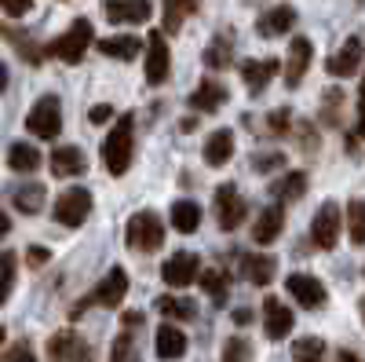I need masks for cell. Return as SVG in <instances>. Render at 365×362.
I'll return each mask as SVG.
<instances>
[{
  "mask_svg": "<svg viewBox=\"0 0 365 362\" xmlns=\"http://www.w3.org/2000/svg\"><path fill=\"white\" fill-rule=\"evenodd\" d=\"M8 231H11V216L4 213V216H0V234H8Z\"/></svg>",
  "mask_w": 365,
  "mask_h": 362,
  "instance_id": "cell-52",
  "label": "cell"
},
{
  "mask_svg": "<svg viewBox=\"0 0 365 362\" xmlns=\"http://www.w3.org/2000/svg\"><path fill=\"white\" fill-rule=\"evenodd\" d=\"M96 48H99V55H106V59L132 63V59L143 51V41H139V37H103V41H96Z\"/></svg>",
  "mask_w": 365,
  "mask_h": 362,
  "instance_id": "cell-29",
  "label": "cell"
},
{
  "mask_svg": "<svg viewBox=\"0 0 365 362\" xmlns=\"http://www.w3.org/2000/svg\"><path fill=\"white\" fill-rule=\"evenodd\" d=\"M249 216V205L241 198V191L234 183H220L216 187V223L220 231H237Z\"/></svg>",
  "mask_w": 365,
  "mask_h": 362,
  "instance_id": "cell-7",
  "label": "cell"
},
{
  "mask_svg": "<svg viewBox=\"0 0 365 362\" xmlns=\"http://www.w3.org/2000/svg\"><path fill=\"white\" fill-rule=\"evenodd\" d=\"M270 194L278 198V201H299L303 194H307V172L292 169V172L278 176V179L270 183Z\"/></svg>",
  "mask_w": 365,
  "mask_h": 362,
  "instance_id": "cell-30",
  "label": "cell"
},
{
  "mask_svg": "<svg viewBox=\"0 0 365 362\" xmlns=\"http://www.w3.org/2000/svg\"><path fill=\"white\" fill-rule=\"evenodd\" d=\"M285 289H289V296L296 300V304L307 308V311H318V308L329 304V289L314 275H289L285 278Z\"/></svg>",
  "mask_w": 365,
  "mask_h": 362,
  "instance_id": "cell-10",
  "label": "cell"
},
{
  "mask_svg": "<svg viewBox=\"0 0 365 362\" xmlns=\"http://www.w3.org/2000/svg\"><path fill=\"white\" fill-rule=\"evenodd\" d=\"M88 169V161H84V154L77 146H55L51 150V176L55 179H73V176H81Z\"/></svg>",
  "mask_w": 365,
  "mask_h": 362,
  "instance_id": "cell-22",
  "label": "cell"
},
{
  "mask_svg": "<svg viewBox=\"0 0 365 362\" xmlns=\"http://www.w3.org/2000/svg\"><path fill=\"white\" fill-rule=\"evenodd\" d=\"M336 362H365V358H361L358 351H351V348H340V351H336Z\"/></svg>",
  "mask_w": 365,
  "mask_h": 362,
  "instance_id": "cell-49",
  "label": "cell"
},
{
  "mask_svg": "<svg viewBox=\"0 0 365 362\" xmlns=\"http://www.w3.org/2000/svg\"><path fill=\"white\" fill-rule=\"evenodd\" d=\"M234 322H237V326H249V322H252V311H249V308H237V311H234Z\"/></svg>",
  "mask_w": 365,
  "mask_h": 362,
  "instance_id": "cell-50",
  "label": "cell"
},
{
  "mask_svg": "<svg viewBox=\"0 0 365 362\" xmlns=\"http://www.w3.org/2000/svg\"><path fill=\"white\" fill-rule=\"evenodd\" d=\"M361 63H365L361 41H358V37H347V41L340 44V51H332V55L325 59V70H329V77H351V74L361 70Z\"/></svg>",
  "mask_w": 365,
  "mask_h": 362,
  "instance_id": "cell-13",
  "label": "cell"
},
{
  "mask_svg": "<svg viewBox=\"0 0 365 362\" xmlns=\"http://www.w3.org/2000/svg\"><path fill=\"white\" fill-rule=\"evenodd\" d=\"M161 278H165V286H172V289H187L190 282H197V278H201V260H197V253H172V256L161 263Z\"/></svg>",
  "mask_w": 365,
  "mask_h": 362,
  "instance_id": "cell-9",
  "label": "cell"
},
{
  "mask_svg": "<svg viewBox=\"0 0 365 362\" xmlns=\"http://www.w3.org/2000/svg\"><path fill=\"white\" fill-rule=\"evenodd\" d=\"M223 362H252V344L245 337H230L223 344Z\"/></svg>",
  "mask_w": 365,
  "mask_h": 362,
  "instance_id": "cell-41",
  "label": "cell"
},
{
  "mask_svg": "<svg viewBox=\"0 0 365 362\" xmlns=\"http://www.w3.org/2000/svg\"><path fill=\"white\" fill-rule=\"evenodd\" d=\"M158 311L168 318V322H190L197 311L190 300H182V296H158Z\"/></svg>",
  "mask_w": 365,
  "mask_h": 362,
  "instance_id": "cell-35",
  "label": "cell"
},
{
  "mask_svg": "<svg viewBox=\"0 0 365 362\" xmlns=\"http://www.w3.org/2000/svg\"><path fill=\"white\" fill-rule=\"evenodd\" d=\"M103 15H106L113 26H117V22L135 26V22H146L150 15H154V4H150V0H106Z\"/></svg>",
  "mask_w": 365,
  "mask_h": 362,
  "instance_id": "cell-17",
  "label": "cell"
},
{
  "mask_svg": "<svg viewBox=\"0 0 365 362\" xmlns=\"http://www.w3.org/2000/svg\"><path fill=\"white\" fill-rule=\"evenodd\" d=\"M358 311H361V322H365V296H361V304H358Z\"/></svg>",
  "mask_w": 365,
  "mask_h": 362,
  "instance_id": "cell-53",
  "label": "cell"
},
{
  "mask_svg": "<svg viewBox=\"0 0 365 362\" xmlns=\"http://www.w3.org/2000/svg\"><path fill=\"white\" fill-rule=\"evenodd\" d=\"M0 263H4V289H0V300H8L11 296V289H15V253L11 249H4V253H0Z\"/></svg>",
  "mask_w": 365,
  "mask_h": 362,
  "instance_id": "cell-43",
  "label": "cell"
},
{
  "mask_svg": "<svg viewBox=\"0 0 365 362\" xmlns=\"http://www.w3.org/2000/svg\"><path fill=\"white\" fill-rule=\"evenodd\" d=\"M292 132H296V143H299V154H318L322 150V136L311 121H296Z\"/></svg>",
  "mask_w": 365,
  "mask_h": 362,
  "instance_id": "cell-39",
  "label": "cell"
},
{
  "mask_svg": "<svg viewBox=\"0 0 365 362\" xmlns=\"http://www.w3.org/2000/svg\"><path fill=\"white\" fill-rule=\"evenodd\" d=\"M125 326H128V329L143 326V311H128V315H125Z\"/></svg>",
  "mask_w": 365,
  "mask_h": 362,
  "instance_id": "cell-51",
  "label": "cell"
},
{
  "mask_svg": "<svg viewBox=\"0 0 365 362\" xmlns=\"http://www.w3.org/2000/svg\"><path fill=\"white\" fill-rule=\"evenodd\" d=\"M223 103H227V84L220 81H201L190 92V110H201V114H216Z\"/></svg>",
  "mask_w": 365,
  "mask_h": 362,
  "instance_id": "cell-24",
  "label": "cell"
},
{
  "mask_svg": "<svg viewBox=\"0 0 365 362\" xmlns=\"http://www.w3.org/2000/svg\"><path fill=\"white\" fill-rule=\"evenodd\" d=\"M4 37H8V44H11V48H15V51H19L22 59H26L29 66H41V63H44V55H48V48H41V44H37L34 37H26L22 29L8 26V29H4Z\"/></svg>",
  "mask_w": 365,
  "mask_h": 362,
  "instance_id": "cell-32",
  "label": "cell"
},
{
  "mask_svg": "<svg viewBox=\"0 0 365 362\" xmlns=\"http://www.w3.org/2000/svg\"><path fill=\"white\" fill-rule=\"evenodd\" d=\"M0 362H37V351H34L29 341H15V344L4 348V358Z\"/></svg>",
  "mask_w": 365,
  "mask_h": 362,
  "instance_id": "cell-42",
  "label": "cell"
},
{
  "mask_svg": "<svg viewBox=\"0 0 365 362\" xmlns=\"http://www.w3.org/2000/svg\"><path fill=\"white\" fill-rule=\"evenodd\" d=\"M307 66H311V41L292 37L289 41V59H285V84L296 88L303 77H307Z\"/></svg>",
  "mask_w": 365,
  "mask_h": 362,
  "instance_id": "cell-19",
  "label": "cell"
},
{
  "mask_svg": "<svg viewBox=\"0 0 365 362\" xmlns=\"http://www.w3.org/2000/svg\"><path fill=\"white\" fill-rule=\"evenodd\" d=\"M241 275L252 286H270L274 275H278V260L267 256V253H245L241 256Z\"/></svg>",
  "mask_w": 365,
  "mask_h": 362,
  "instance_id": "cell-21",
  "label": "cell"
},
{
  "mask_svg": "<svg viewBox=\"0 0 365 362\" xmlns=\"http://www.w3.org/2000/svg\"><path fill=\"white\" fill-rule=\"evenodd\" d=\"M358 136L365 139V77H361V92H358Z\"/></svg>",
  "mask_w": 365,
  "mask_h": 362,
  "instance_id": "cell-48",
  "label": "cell"
},
{
  "mask_svg": "<svg viewBox=\"0 0 365 362\" xmlns=\"http://www.w3.org/2000/svg\"><path fill=\"white\" fill-rule=\"evenodd\" d=\"M282 227H285V208L282 205H267V208H259V216L252 223V241L256 246H270V241L282 238Z\"/></svg>",
  "mask_w": 365,
  "mask_h": 362,
  "instance_id": "cell-18",
  "label": "cell"
},
{
  "mask_svg": "<svg viewBox=\"0 0 365 362\" xmlns=\"http://www.w3.org/2000/svg\"><path fill=\"white\" fill-rule=\"evenodd\" d=\"M110 117H113V106H106V103H99V106L88 110V121H91V125H106Z\"/></svg>",
  "mask_w": 365,
  "mask_h": 362,
  "instance_id": "cell-47",
  "label": "cell"
},
{
  "mask_svg": "<svg viewBox=\"0 0 365 362\" xmlns=\"http://www.w3.org/2000/svg\"><path fill=\"white\" fill-rule=\"evenodd\" d=\"M252 169H256V172H274V169H285V154H278V150H274V154H256V158H252Z\"/></svg>",
  "mask_w": 365,
  "mask_h": 362,
  "instance_id": "cell-44",
  "label": "cell"
},
{
  "mask_svg": "<svg viewBox=\"0 0 365 362\" xmlns=\"http://www.w3.org/2000/svg\"><path fill=\"white\" fill-rule=\"evenodd\" d=\"M172 74V55H168V44H165V29L146 37V81L150 84H165Z\"/></svg>",
  "mask_w": 365,
  "mask_h": 362,
  "instance_id": "cell-11",
  "label": "cell"
},
{
  "mask_svg": "<svg viewBox=\"0 0 365 362\" xmlns=\"http://www.w3.org/2000/svg\"><path fill=\"white\" fill-rule=\"evenodd\" d=\"M296 129V121H292V110L289 106H278V110H270L267 117H263V136H289Z\"/></svg>",
  "mask_w": 365,
  "mask_h": 362,
  "instance_id": "cell-36",
  "label": "cell"
},
{
  "mask_svg": "<svg viewBox=\"0 0 365 362\" xmlns=\"http://www.w3.org/2000/svg\"><path fill=\"white\" fill-rule=\"evenodd\" d=\"M230 158H234V132L230 129H216L205 139V161L212 169H223Z\"/></svg>",
  "mask_w": 365,
  "mask_h": 362,
  "instance_id": "cell-26",
  "label": "cell"
},
{
  "mask_svg": "<svg viewBox=\"0 0 365 362\" xmlns=\"http://www.w3.org/2000/svg\"><path fill=\"white\" fill-rule=\"evenodd\" d=\"M347 234L354 246H365V201L361 198L347 201Z\"/></svg>",
  "mask_w": 365,
  "mask_h": 362,
  "instance_id": "cell-37",
  "label": "cell"
},
{
  "mask_svg": "<svg viewBox=\"0 0 365 362\" xmlns=\"http://www.w3.org/2000/svg\"><path fill=\"white\" fill-rule=\"evenodd\" d=\"M296 26V11L289 4H278V8H270L256 19V29H259V37H282L289 34V29Z\"/></svg>",
  "mask_w": 365,
  "mask_h": 362,
  "instance_id": "cell-23",
  "label": "cell"
},
{
  "mask_svg": "<svg viewBox=\"0 0 365 362\" xmlns=\"http://www.w3.org/2000/svg\"><path fill=\"white\" fill-rule=\"evenodd\" d=\"M48 260H51V253H48L44 246H29V249H26V263H29V267H44Z\"/></svg>",
  "mask_w": 365,
  "mask_h": 362,
  "instance_id": "cell-46",
  "label": "cell"
},
{
  "mask_svg": "<svg viewBox=\"0 0 365 362\" xmlns=\"http://www.w3.org/2000/svg\"><path fill=\"white\" fill-rule=\"evenodd\" d=\"M132 150H135V114H120L113 121V132L103 143V165L110 176H125L132 169Z\"/></svg>",
  "mask_w": 365,
  "mask_h": 362,
  "instance_id": "cell-1",
  "label": "cell"
},
{
  "mask_svg": "<svg viewBox=\"0 0 365 362\" xmlns=\"http://www.w3.org/2000/svg\"><path fill=\"white\" fill-rule=\"evenodd\" d=\"M278 70H282L278 59H249V63H241V81H245V88L252 96H259V92H267V84L278 77Z\"/></svg>",
  "mask_w": 365,
  "mask_h": 362,
  "instance_id": "cell-16",
  "label": "cell"
},
{
  "mask_svg": "<svg viewBox=\"0 0 365 362\" xmlns=\"http://www.w3.org/2000/svg\"><path fill=\"white\" fill-rule=\"evenodd\" d=\"M161 4H165V19H161L165 34H179L182 22L201 11V0H161Z\"/></svg>",
  "mask_w": 365,
  "mask_h": 362,
  "instance_id": "cell-27",
  "label": "cell"
},
{
  "mask_svg": "<svg viewBox=\"0 0 365 362\" xmlns=\"http://www.w3.org/2000/svg\"><path fill=\"white\" fill-rule=\"evenodd\" d=\"M340 227H344L340 205H336V201H322L318 213H314V220H311V241H314L318 249H336Z\"/></svg>",
  "mask_w": 365,
  "mask_h": 362,
  "instance_id": "cell-6",
  "label": "cell"
},
{
  "mask_svg": "<svg viewBox=\"0 0 365 362\" xmlns=\"http://www.w3.org/2000/svg\"><path fill=\"white\" fill-rule=\"evenodd\" d=\"M26 129L34 132L37 139H58V132H63V103H58V96H41L34 106H29L26 114Z\"/></svg>",
  "mask_w": 365,
  "mask_h": 362,
  "instance_id": "cell-4",
  "label": "cell"
},
{
  "mask_svg": "<svg viewBox=\"0 0 365 362\" xmlns=\"http://www.w3.org/2000/svg\"><path fill=\"white\" fill-rule=\"evenodd\" d=\"M51 216L63 223V227H81V223L91 216V191L70 187L66 194H58V198H55V208H51Z\"/></svg>",
  "mask_w": 365,
  "mask_h": 362,
  "instance_id": "cell-8",
  "label": "cell"
},
{
  "mask_svg": "<svg viewBox=\"0 0 365 362\" xmlns=\"http://www.w3.org/2000/svg\"><path fill=\"white\" fill-rule=\"evenodd\" d=\"M201 289L212 296V304H227V296H230V275L223 267H201Z\"/></svg>",
  "mask_w": 365,
  "mask_h": 362,
  "instance_id": "cell-31",
  "label": "cell"
},
{
  "mask_svg": "<svg viewBox=\"0 0 365 362\" xmlns=\"http://www.w3.org/2000/svg\"><path fill=\"white\" fill-rule=\"evenodd\" d=\"M110 362H139V348H135V337H132V329H128V326H125V333L113 341Z\"/></svg>",
  "mask_w": 365,
  "mask_h": 362,
  "instance_id": "cell-40",
  "label": "cell"
},
{
  "mask_svg": "<svg viewBox=\"0 0 365 362\" xmlns=\"http://www.w3.org/2000/svg\"><path fill=\"white\" fill-rule=\"evenodd\" d=\"M125 238H128V249H132V253H158V249L165 246V223H161L158 213L143 208V213H135V216L128 220Z\"/></svg>",
  "mask_w": 365,
  "mask_h": 362,
  "instance_id": "cell-3",
  "label": "cell"
},
{
  "mask_svg": "<svg viewBox=\"0 0 365 362\" xmlns=\"http://www.w3.org/2000/svg\"><path fill=\"white\" fill-rule=\"evenodd\" d=\"M201 63H205L208 70H227V66L234 63V29H220V34L208 41Z\"/></svg>",
  "mask_w": 365,
  "mask_h": 362,
  "instance_id": "cell-20",
  "label": "cell"
},
{
  "mask_svg": "<svg viewBox=\"0 0 365 362\" xmlns=\"http://www.w3.org/2000/svg\"><path fill=\"white\" fill-rule=\"evenodd\" d=\"M154 348H158V358H165V362L182 358V355H187V333H182L179 326L165 322V326L158 329V337H154Z\"/></svg>",
  "mask_w": 365,
  "mask_h": 362,
  "instance_id": "cell-25",
  "label": "cell"
},
{
  "mask_svg": "<svg viewBox=\"0 0 365 362\" xmlns=\"http://www.w3.org/2000/svg\"><path fill=\"white\" fill-rule=\"evenodd\" d=\"M8 165L15 169V172H22V176H29V172H37L41 169V150L34 146V143H11L8 146Z\"/></svg>",
  "mask_w": 365,
  "mask_h": 362,
  "instance_id": "cell-33",
  "label": "cell"
},
{
  "mask_svg": "<svg viewBox=\"0 0 365 362\" xmlns=\"http://www.w3.org/2000/svg\"><path fill=\"white\" fill-rule=\"evenodd\" d=\"M292 358L296 362H325V341L322 337H299L292 344Z\"/></svg>",
  "mask_w": 365,
  "mask_h": 362,
  "instance_id": "cell-38",
  "label": "cell"
},
{
  "mask_svg": "<svg viewBox=\"0 0 365 362\" xmlns=\"http://www.w3.org/2000/svg\"><path fill=\"white\" fill-rule=\"evenodd\" d=\"M91 34H96V29H91L88 19H73L66 34L55 37V41L48 44V55H55V59H63V63L77 66L81 59H84V51H88V44H91Z\"/></svg>",
  "mask_w": 365,
  "mask_h": 362,
  "instance_id": "cell-5",
  "label": "cell"
},
{
  "mask_svg": "<svg viewBox=\"0 0 365 362\" xmlns=\"http://www.w3.org/2000/svg\"><path fill=\"white\" fill-rule=\"evenodd\" d=\"M172 227H175L179 234H194V231L201 227V205L190 201V198L175 201V205H172Z\"/></svg>",
  "mask_w": 365,
  "mask_h": 362,
  "instance_id": "cell-34",
  "label": "cell"
},
{
  "mask_svg": "<svg viewBox=\"0 0 365 362\" xmlns=\"http://www.w3.org/2000/svg\"><path fill=\"white\" fill-rule=\"evenodd\" d=\"M125 296H128V275H125V267H110L106 275L99 278V286L70 308V318H81L88 308H120V300H125Z\"/></svg>",
  "mask_w": 365,
  "mask_h": 362,
  "instance_id": "cell-2",
  "label": "cell"
},
{
  "mask_svg": "<svg viewBox=\"0 0 365 362\" xmlns=\"http://www.w3.org/2000/svg\"><path fill=\"white\" fill-rule=\"evenodd\" d=\"M344 103H347V96H344V88H325V96H322V103H318V121L322 125H329V129H340L344 125Z\"/></svg>",
  "mask_w": 365,
  "mask_h": 362,
  "instance_id": "cell-28",
  "label": "cell"
},
{
  "mask_svg": "<svg viewBox=\"0 0 365 362\" xmlns=\"http://www.w3.org/2000/svg\"><path fill=\"white\" fill-rule=\"evenodd\" d=\"M292 326H296L292 311L282 304L278 296H267V300H263V333H267L270 341H285V337L292 333Z\"/></svg>",
  "mask_w": 365,
  "mask_h": 362,
  "instance_id": "cell-14",
  "label": "cell"
},
{
  "mask_svg": "<svg viewBox=\"0 0 365 362\" xmlns=\"http://www.w3.org/2000/svg\"><path fill=\"white\" fill-rule=\"evenodd\" d=\"M8 201L22 216H37L44 208V201H48V191H44V183H37V179H26V183H15L8 191Z\"/></svg>",
  "mask_w": 365,
  "mask_h": 362,
  "instance_id": "cell-15",
  "label": "cell"
},
{
  "mask_svg": "<svg viewBox=\"0 0 365 362\" xmlns=\"http://www.w3.org/2000/svg\"><path fill=\"white\" fill-rule=\"evenodd\" d=\"M0 4H4L8 19H19V15H26L29 8H34V0H0Z\"/></svg>",
  "mask_w": 365,
  "mask_h": 362,
  "instance_id": "cell-45",
  "label": "cell"
},
{
  "mask_svg": "<svg viewBox=\"0 0 365 362\" xmlns=\"http://www.w3.org/2000/svg\"><path fill=\"white\" fill-rule=\"evenodd\" d=\"M361 275H365V271H361Z\"/></svg>",
  "mask_w": 365,
  "mask_h": 362,
  "instance_id": "cell-54",
  "label": "cell"
},
{
  "mask_svg": "<svg viewBox=\"0 0 365 362\" xmlns=\"http://www.w3.org/2000/svg\"><path fill=\"white\" fill-rule=\"evenodd\" d=\"M48 362H91V348L73 333V329H63L48 341Z\"/></svg>",
  "mask_w": 365,
  "mask_h": 362,
  "instance_id": "cell-12",
  "label": "cell"
}]
</instances>
